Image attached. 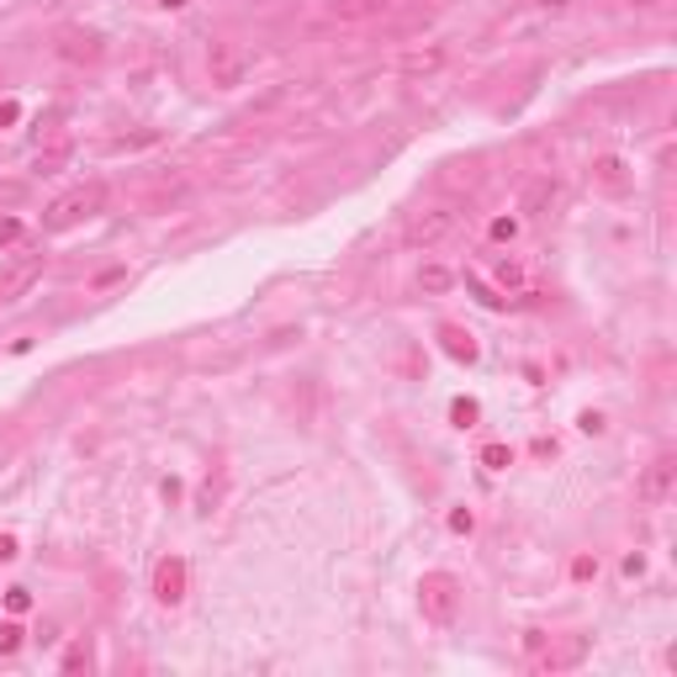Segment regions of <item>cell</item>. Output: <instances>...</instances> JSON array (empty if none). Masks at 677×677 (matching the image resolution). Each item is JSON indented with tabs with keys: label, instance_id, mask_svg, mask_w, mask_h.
Returning <instances> with one entry per match:
<instances>
[{
	"label": "cell",
	"instance_id": "1",
	"mask_svg": "<svg viewBox=\"0 0 677 677\" xmlns=\"http://www.w3.org/2000/svg\"><path fill=\"white\" fill-rule=\"evenodd\" d=\"M101 207H106V186H101V180H91V186H80V191L59 196V201L49 207V218H43V228H49V233H64V228H74V222L96 218Z\"/></svg>",
	"mask_w": 677,
	"mask_h": 677
},
{
	"label": "cell",
	"instance_id": "2",
	"mask_svg": "<svg viewBox=\"0 0 677 677\" xmlns=\"http://www.w3.org/2000/svg\"><path fill=\"white\" fill-rule=\"evenodd\" d=\"M460 212L456 207H435V212H418V218L408 222V243L413 249H429V243H439L445 233H456Z\"/></svg>",
	"mask_w": 677,
	"mask_h": 677
},
{
	"label": "cell",
	"instance_id": "3",
	"mask_svg": "<svg viewBox=\"0 0 677 677\" xmlns=\"http://www.w3.org/2000/svg\"><path fill=\"white\" fill-rule=\"evenodd\" d=\"M673 456H656L652 466H646V477H640V498H646V503H662V498H667V487H673Z\"/></svg>",
	"mask_w": 677,
	"mask_h": 677
},
{
	"label": "cell",
	"instance_id": "4",
	"mask_svg": "<svg viewBox=\"0 0 677 677\" xmlns=\"http://www.w3.org/2000/svg\"><path fill=\"white\" fill-rule=\"evenodd\" d=\"M545 201H556V186H551V180H540V186H530V196H524V212H540Z\"/></svg>",
	"mask_w": 677,
	"mask_h": 677
},
{
	"label": "cell",
	"instance_id": "5",
	"mask_svg": "<svg viewBox=\"0 0 677 677\" xmlns=\"http://www.w3.org/2000/svg\"><path fill=\"white\" fill-rule=\"evenodd\" d=\"M17 646H22V629H17V625H0V652L11 656Z\"/></svg>",
	"mask_w": 677,
	"mask_h": 677
},
{
	"label": "cell",
	"instance_id": "6",
	"mask_svg": "<svg viewBox=\"0 0 677 677\" xmlns=\"http://www.w3.org/2000/svg\"><path fill=\"white\" fill-rule=\"evenodd\" d=\"M424 287H429V291H445V287H450V270L429 265V270H424Z\"/></svg>",
	"mask_w": 677,
	"mask_h": 677
},
{
	"label": "cell",
	"instance_id": "7",
	"mask_svg": "<svg viewBox=\"0 0 677 677\" xmlns=\"http://www.w3.org/2000/svg\"><path fill=\"white\" fill-rule=\"evenodd\" d=\"M17 233H22V222H17V218H0V243H11Z\"/></svg>",
	"mask_w": 677,
	"mask_h": 677
},
{
	"label": "cell",
	"instance_id": "8",
	"mask_svg": "<svg viewBox=\"0 0 677 677\" xmlns=\"http://www.w3.org/2000/svg\"><path fill=\"white\" fill-rule=\"evenodd\" d=\"M11 556H17V545H11V540L0 534V561H11Z\"/></svg>",
	"mask_w": 677,
	"mask_h": 677
},
{
	"label": "cell",
	"instance_id": "9",
	"mask_svg": "<svg viewBox=\"0 0 677 677\" xmlns=\"http://www.w3.org/2000/svg\"><path fill=\"white\" fill-rule=\"evenodd\" d=\"M540 6H545V11H561V6H572V0H540Z\"/></svg>",
	"mask_w": 677,
	"mask_h": 677
}]
</instances>
